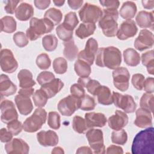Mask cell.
<instances>
[{
    "label": "cell",
    "instance_id": "obj_1",
    "mask_svg": "<svg viewBox=\"0 0 154 154\" xmlns=\"http://www.w3.org/2000/svg\"><path fill=\"white\" fill-rule=\"evenodd\" d=\"M154 129L152 126L138 132L131 147L133 154H154Z\"/></svg>",
    "mask_w": 154,
    "mask_h": 154
},
{
    "label": "cell",
    "instance_id": "obj_2",
    "mask_svg": "<svg viewBox=\"0 0 154 154\" xmlns=\"http://www.w3.org/2000/svg\"><path fill=\"white\" fill-rule=\"evenodd\" d=\"M95 58V63L97 66L106 67L109 69L114 70L119 67L122 63L121 52L114 46L99 48Z\"/></svg>",
    "mask_w": 154,
    "mask_h": 154
},
{
    "label": "cell",
    "instance_id": "obj_3",
    "mask_svg": "<svg viewBox=\"0 0 154 154\" xmlns=\"http://www.w3.org/2000/svg\"><path fill=\"white\" fill-rule=\"evenodd\" d=\"M102 12V16L99 20V26L106 37L116 36L118 30L117 20L119 18V12L117 10L103 8Z\"/></svg>",
    "mask_w": 154,
    "mask_h": 154
},
{
    "label": "cell",
    "instance_id": "obj_4",
    "mask_svg": "<svg viewBox=\"0 0 154 154\" xmlns=\"http://www.w3.org/2000/svg\"><path fill=\"white\" fill-rule=\"evenodd\" d=\"M54 28V23L46 18L32 17L29 22V27L26 31V35L29 40L34 41L42 35L51 32Z\"/></svg>",
    "mask_w": 154,
    "mask_h": 154
},
{
    "label": "cell",
    "instance_id": "obj_5",
    "mask_svg": "<svg viewBox=\"0 0 154 154\" xmlns=\"http://www.w3.org/2000/svg\"><path fill=\"white\" fill-rule=\"evenodd\" d=\"M47 119V112L42 108H37L33 114L24 121L23 129L26 132L32 133L37 131L45 123Z\"/></svg>",
    "mask_w": 154,
    "mask_h": 154
},
{
    "label": "cell",
    "instance_id": "obj_6",
    "mask_svg": "<svg viewBox=\"0 0 154 154\" xmlns=\"http://www.w3.org/2000/svg\"><path fill=\"white\" fill-rule=\"evenodd\" d=\"M80 19L83 23H94L102 16V9L97 5L85 2L78 12Z\"/></svg>",
    "mask_w": 154,
    "mask_h": 154
},
{
    "label": "cell",
    "instance_id": "obj_7",
    "mask_svg": "<svg viewBox=\"0 0 154 154\" xmlns=\"http://www.w3.org/2000/svg\"><path fill=\"white\" fill-rule=\"evenodd\" d=\"M85 137L88 141L90 147L96 154L105 153V147L103 143V136L102 130L91 128L87 131Z\"/></svg>",
    "mask_w": 154,
    "mask_h": 154
},
{
    "label": "cell",
    "instance_id": "obj_8",
    "mask_svg": "<svg viewBox=\"0 0 154 154\" xmlns=\"http://www.w3.org/2000/svg\"><path fill=\"white\" fill-rule=\"evenodd\" d=\"M112 102L116 107L122 109L125 113L135 112L137 104L132 96L129 94H122L116 91L112 92Z\"/></svg>",
    "mask_w": 154,
    "mask_h": 154
},
{
    "label": "cell",
    "instance_id": "obj_9",
    "mask_svg": "<svg viewBox=\"0 0 154 154\" xmlns=\"http://www.w3.org/2000/svg\"><path fill=\"white\" fill-rule=\"evenodd\" d=\"M80 99L72 94L69 95L59 101L58 110L64 116H71L75 111L79 109Z\"/></svg>",
    "mask_w": 154,
    "mask_h": 154
},
{
    "label": "cell",
    "instance_id": "obj_10",
    "mask_svg": "<svg viewBox=\"0 0 154 154\" xmlns=\"http://www.w3.org/2000/svg\"><path fill=\"white\" fill-rule=\"evenodd\" d=\"M112 75L114 85L117 89L121 91H125L128 89L130 73L126 67H119L114 69Z\"/></svg>",
    "mask_w": 154,
    "mask_h": 154
},
{
    "label": "cell",
    "instance_id": "obj_11",
    "mask_svg": "<svg viewBox=\"0 0 154 154\" xmlns=\"http://www.w3.org/2000/svg\"><path fill=\"white\" fill-rule=\"evenodd\" d=\"M98 49L97 40L94 38H90L86 42L85 49L78 53V59L83 60L91 66L94 63Z\"/></svg>",
    "mask_w": 154,
    "mask_h": 154
},
{
    "label": "cell",
    "instance_id": "obj_12",
    "mask_svg": "<svg viewBox=\"0 0 154 154\" xmlns=\"http://www.w3.org/2000/svg\"><path fill=\"white\" fill-rule=\"evenodd\" d=\"M0 65L1 70L8 73H12L17 70L18 63L11 50L3 49L1 51Z\"/></svg>",
    "mask_w": 154,
    "mask_h": 154
},
{
    "label": "cell",
    "instance_id": "obj_13",
    "mask_svg": "<svg viewBox=\"0 0 154 154\" xmlns=\"http://www.w3.org/2000/svg\"><path fill=\"white\" fill-rule=\"evenodd\" d=\"M154 43L153 33L148 29H144L140 31L138 36L134 41V47L139 51H143L152 48Z\"/></svg>",
    "mask_w": 154,
    "mask_h": 154
},
{
    "label": "cell",
    "instance_id": "obj_14",
    "mask_svg": "<svg viewBox=\"0 0 154 154\" xmlns=\"http://www.w3.org/2000/svg\"><path fill=\"white\" fill-rule=\"evenodd\" d=\"M1 120L5 124L18 119V114L14 104L10 100L5 99L1 102Z\"/></svg>",
    "mask_w": 154,
    "mask_h": 154
},
{
    "label": "cell",
    "instance_id": "obj_15",
    "mask_svg": "<svg viewBox=\"0 0 154 154\" xmlns=\"http://www.w3.org/2000/svg\"><path fill=\"white\" fill-rule=\"evenodd\" d=\"M138 31V28L134 20L129 19L123 21L117 30L116 36L121 40H127L134 37Z\"/></svg>",
    "mask_w": 154,
    "mask_h": 154
},
{
    "label": "cell",
    "instance_id": "obj_16",
    "mask_svg": "<svg viewBox=\"0 0 154 154\" xmlns=\"http://www.w3.org/2000/svg\"><path fill=\"white\" fill-rule=\"evenodd\" d=\"M5 149L8 154H27L29 153V146L22 139L15 138L7 143L5 145Z\"/></svg>",
    "mask_w": 154,
    "mask_h": 154
},
{
    "label": "cell",
    "instance_id": "obj_17",
    "mask_svg": "<svg viewBox=\"0 0 154 154\" xmlns=\"http://www.w3.org/2000/svg\"><path fill=\"white\" fill-rule=\"evenodd\" d=\"M109 127L117 131L123 129L128 123V116L126 113L120 110H116L115 114L110 116L107 120Z\"/></svg>",
    "mask_w": 154,
    "mask_h": 154
},
{
    "label": "cell",
    "instance_id": "obj_18",
    "mask_svg": "<svg viewBox=\"0 0 154 154\" xmlns=\"http://www.w3.org/2000/svg\"><path fill=\"white\" fill-rule=\"evenodd\" d=\"M37 139L38 143L44 147L55 146L58 143V136L52 130L38 132L37 134Z\"/></svg>",
    "mask_w": 154,
    "mask_h": 154
},
{
    "label": "cell",
    "instance_id": "obj_19",
    "mask_svg": "<svg viewBox=\"0 0 154 154\" xmlns=\"http://www.w3.org/2000/svg\"><path fill=\"white\" fill-rule=\"evenodd\" d=\"M85 120L88 128L95 127H103L106 122L107 119L105 116L101 112H87L85 114Z\"/></svg>",
    "mask_w": 154,
    "mask_h": 154
},
{
    "label": "cell",
    "instance_id": "obj_20",
    "mask_svg": "<svg viewBox=\"0 0 154 154\" xmlns=\"http://www.w3.org/2000/svg\"><path fill=\"white\" fill-rule=\"evenodd\" d=\"M136 118L134 124L136 126L140 128L150 127L152 125V113L142 108H138L135 112Z\"/></svg>",
    "mask_w": 154,
    "mask_h": 154
},
{
    "label": "cell",
    "instance_id": "obj_21",
    "mask_svg": "<svg viewBox=\"0 0 154 154\" xmlns=\"http://www.w3.org/2000/svg\"><path fill=\"white\" fill-rule=\"evenodd\" d=\"M14 102L20 114L27 116L33 109V105L29 97L17 94L14 97Z\"/></svg>",
    "mask_w": 154,
    "mask_h": 154
},
{
    "label": "cell",
    "instance_id": "obj_22",
    "mask_svg": "<svg viewBox=\"0 0 154 154\" xmlns=\"http://www.w3.org/2000/svg\"><path fill=\"white\" fill-rule=\"evenodd\" d=\"M135 20L137 25L141 28H149L153 30L154 17L153 12L147 11H140L135 17Z\"/></svg>",
    "mask_w": 154,
    "mask_h": 154
},
{
    "label": "cell",
    "instance_id": "obj_23",
    "mask_svg": "<svg viewBox=\"0 0 154 154\" xmlns=\"http://www.w3.org/2000/svg\"><path fill=\"white\" fill-rule=\"evenodd\" d=\"M16 91V85L13 83L9 77L5 74H1L0 76V93L1 96L8 97L14 94Z\"/></svg>",
    "mask_w": 154,
    "mask_h": 154
},
{
    "label": "cell",
    "instance_id": "obj_24",
    "mask_svg": "<svg viewBox=\"0 0 154 154\" xmlns=\"http://www.w3.org/2000/svg\"><path fill=\"white\" fill-rule=\"evenodd\" d=\"M64 86L63 82L59 78H54L51 81L43 84L41 86L45 93L47 94L49 99L54 97Z\"/></svg>",
    "mask_w": 154,
    "mask_h": 154
},
{
    "label": "cell",
    "instance_id": "obj_25",
    "mask_svg": "<svg viewBox=\"0 0 154 154\" xmlns=\"http://www.w3.org/2000/svg\"><path fill=\"white\" fill-rule=\"evenodd\" d=\"M34 14V8L32 5L26 2H22L15 11L16 17L20 21L29 20Z\"/></svg>",
    "mask_w": 154,
    "mask_h": 154
},
{
    "label": "cell",
    "instance_id": "obj_26",
    "mask_svg": "<svg viewBox=\"0 0 154 154\" xmlns=\"http://www.w3.org/2000/svg\"><path fill=\"white\" fill-rule=\"evenodd\" d=\"M95 96L97 97V101L101 105H109L113 103L111 90L106 86L100 85L96 90Z\"/></svg>",
    "mask_w": 154,
    "mask_h": 154
},
{
    "label": "cell",
    "instance_id": "obj_27",
    "mask_svg": "<svg viewBox=\"0 0 154 154\" xmlns=\"http://www.w3.org/2000/svg\"><path fill=\"white\" fill-rule=\"evenodd\" d=\"M17 79L19 81V87L21 88H31L35 85L32 74L28 69L20 70L17 74Z\"/></svg>",
    "mask_w": 154,
    "mask_h": 154
},
{
    "label": "cell",
    "instance_id": "obj_28",
    "mask_svg": "<svg viewBox=\"0 0 154 154\" xmlns=\"http://www.w3.org/2000/svg\"><path fill=\"white\" fill-rule=\"evenodd\" d=\"M125 63L129 66L135 67L140 63L141 57L137 51L133 48H127L123 52Z\"/></svg>",
    "mask_w": 154,
    "mask_h": 154
},
{
    "label": "cell",
    "instance_id": "obj_29",
    "mask_svg": "<svg viewBox=\"0 0 154 154\" xmlns=\"http://www.w3.org/2000/svg\"><path fill=\"white\" fill-rule=\"evenodd\" d=\"M137 11V8L135 3L128 1L123 2L120 9L119 14L122 18L129 20L135 17Z\"/></svg>",
    "mask_w": 154,
    "mask_h": 154
},
{
    "label": "cell",
    "instance_id": "obj_30",
    "mask_svg": "<svg viewBox=\"0 0 154 154\" xmlns=\"http://www.w3.org/2000/svg\"><path fill=\"white\" fill-rule=\"evenodd\" d=\"M96 25L91 23H81L75 31L76 35L81 39H84L94 34Z\"/></svg>",
    "mask_w": 154,
    "mask_h": 154
},
{
    "label": "cell",
    "instance_id": "obj_31",
    "mask_svg": "<svg viewBox=\"0 0 154 154\" xmlns=\"http://www.w3.org/2000/svg\"><path fill=\"white\" fill-rule=\"evenodd\" d=\"M64 56L69 61H73L78 57L79 50L76 45L75 44L73 39H71L69 41L64 42Z\"/></svg>",
    "mask_w": 154,
    "mask_h": 154
},
{
    "label": "cell",
    "instance_id": "obj_32",
    "mask_svg": "<svg viewBox=\"0 0 154 154\" xmlns=\"http://www.w3.org/2000/svg\"><path fill=\"white\" fill-rule=\"evenodd\" d=\"M90 66L87 62L78 59L75 63L74 70L76 75L80 78H88L91 72Z\"/></svg>",
    "mask_w": 154,
    "mask_h": 154
},
{
    "label": "cell",
    "instance_id": "obj_33",
    "mask_svg": "<svg viewBox=\"0 0 154 154\" xmlns=\"http://www.w3.org/2000/svg\"><path fill=\"white\" fill-rule=\"evenodd\" d=\"M17 23L15 19L10 16H5L1 19V31L12 33L16 30Z\"/></svg>",
    "mask_w": 154,
    "mask_h": 154
},
{
    "label": "cell",
    "instance_id": "obj_34",
    "mask_svg": "<svg viewBox=\"0 0 154 154\" xmlns=\"http://www.w3.org/2000/svg\"><path fill=\"white\" fill-rule=\"evenodd\" d=\"M78 83L81 85L83 87H85L87 91L93 96H95L96 90L100 85L99 81L94 79H91L89 77L79 78L78 79Z\"/></svg>",
    "mask_w": 154,
    "mask_h": 154
},
{
    "label": "cell",
    "instance_id": "obj_35",
    "mask_svg": "<svg viewBox=\"0 0 154 154\" xmlns=\"http://www.w3.org/2000/svg\"><path fill=\"white\" fill-rule=\"evenodd\" d=\"M143 65L146 67L148 73L150 75L154 74V56L153 51L150 50L143 53L141 55Z\"/></svg>",
    "mask_w": 154,
    "mask_h": 154
},
{
    "label": "cell",
    "instance_id": "obj_36",
    "mask_svg": "<svg viewBox=\"0 0 154 154\" xmlns=\"http://www.w3.org/2000/svg\"><path fill=\"white\" fill-rule=\"evenodd\" d=\"M44 17L51 21L54 25H57L61 22L63 14L60 10L55 8H51L46 11Z\"/></svg>",
    "mask_w": 154,
    "mask_h": 154
},
{
    "label": "cell",
    "instance_id": "obj_37",
    "mask_svg": "<svg viewBox=\"0 0 154 154\" xmlns=\"http://www.w3.org/2000/svg\"><path fill=\"white\" fill-rule=\"evenodd\" d=\"M42 45L46 51L52 52L58 46V38L54 34L46 35L42 38Z\"/></svg>",
    "mask_w": 154,
    "mask_h": 154
},
{
    "label": "cell",
    "instance_id": "obj_38",
    "mask_svg": "<svg viewBox=\"0 0 154 154\" xmlns=\"http://www.w3.org/2000/svg\"><path fill=\"white\" fill-rule=\"evenodd\" d=\"M153 100L154 96L152 93H145L142 95L140 99V105L141 108L152 113L153 111Z\"/></svg>",
    "mask_w": 154,
    "mask_h": 154
},
{
    "label": "cell",
    "instance_id": "obj_39",
    "mask_svg": "<svg viewBox=\"0 0 154 154\" xmlns=\"http://www.w3.org/2000/svg\"><path fill=\"white\" fill-rule=\"evenodd\" d=\"M48 99L47 94L41 88L37 90L32 95L34 103L38 108H42L45 106Z\"/></svg>",
    "mask_w": 154,
    "mask_h": 154
},
{
    "label": "cell",
    "instance_id": "obj_40",
    "mask_svg": "<svg viewBox=\"0 0 154 154\" xmlns=\"http://www.w3.org/2000/svg\"><path fill=\"white\" fill-rule=\"evenodd\" d=\"M56 33L61 40L67 42L73 38V31L66 28L63 23L58 25L56 28Z\"/></svg>",
    "mask_w": 154,
    "mask_h": 154
},
{
    "label": "cell",
    "instance_id": "obj_41",
    "mask_svg": "<svg viewBox=\"0 0 154 154\" xmlns=\"http://www.w3.org/2000/svg\"><path fill=\"white\" fill-rule=\"evenodd\" d=\"M112 143L119 144L124 145L128 140V134L125 130L122 129L117 131H113L111 133Z\"/></svg>",
    "mask_w": 154,
    "mask_h": 154
},
{
    "label": "cell",
    "instance_id": "obj_42",
    "mask_svg": "<svg viewBox=\"0 0 154 154\" xmlns=\"http://www.w3.org/2000/svg\"><path fill=\"white\" fill-rule=\"evenodd\" d=\"M72 127L73 130L78 134H84L88 129L85 119L79 116H75L73 117Z\"/></svg>",
    "mask_w": 154,
    "mask_h": 154
},
{
    "label": "cell",
    "instance_id": "obj_43",
    "mask_svg": "<svg viewBox=\"0 0 154 154\" xmlns=\"http://www.w3.org/2000/svg\"><path fill=\"white\" fill-rule=\"evenodd\" d=\"M66 28L73 30L79 23V20L75 12L70 11L64 16V19L62 23Z\"/></svg>",
    "mask_w": 154,
    "mask_h": 154
},
{
    "label": "cell",
    "instance_id": "obj_44",
    "mask_svg": "<svg viewBox=\"0 0 154 154\" xmlns=\"http://www.w3.org/2000/svg\"><path fill=\"white\" fill-rule=\"evenodd\" d=\"M67 62L64 58H56L52 63V67L54 72L57 74H64L67 70Z\"/></svg>",
    "mask_w": 154,
    "mask_h": 154
},
{
    "label": "cell",
    "instance_id": "obj_45",
    "mask_svg": "<svg viewBox=\"0 0 154 154\" xmlns=\"http://www.w3.org/2000/svg\"><path fill=\"white\" fill-rule=\"evenodd\" d=\"M96 102L93 97L88 94L85 96L80 99V108L82 111H91L94 109Z\"/></svg>",
    "mask_w": 154,
    "mask_h": 154
},
{
    "label": "cell",
    "instance_id": "obj_46",
    "mask_svg": "<svg viewBox=\"0 0 154 154\" xmlns=\"http://www.w3.org/2000/svg\"><path fill=\"white\" fill-rule=\"evenodd\" d=\"M48 125L49 126L54 129L57 130L60 127V116L56 111H51L48 113Z\"/></svg>",
    "mask_w": 154,
    "mask_h": 154
},
{
    "label": "cell",
    "instance_id": "obj_47",
    "mask_svg": "<svg viewBox=\"0 0 154 154\" xmlns=\"http://www.w3.org/2000/svg\"><path fill=\"white\" fill-rule=\"evenodd\" d=\"M35 63L39 69L42 70H46L49 69L51 64V61L49 55L45 53L39 54L37 57Z\"/></svg>",
    "mask_w": 154,
    "mask_h": 154
},
{
    "label": "cell",
    "instance_id": "obj_48",
    "mask_svg": "<svg viewBox=\"0 0 154 154\" xmlns=\"http://www.w3.org/2000/svg\"><path fill=\"white\" fill-rule=\"evenodd\" d=\"M13 39L16 45L19 48H23L26 46L29 42L26 35L22 31H18L14 34L13 36Z\"/></svg>",
    "mask_w": 154,
    "mask_h": 154
},
{
    "label": "cell",
    "instance_id": "obj_49",
    "mask_svg": "<svg viewBox=\"0 0 154 154\" xmlns=\"http://www.w3.org/2000/svg\"><path fill=\"white\" fill-rule=\"evenodd\" d=\"M7 129L14 136L20 134L23 129V125L21 122L17 120H14L7 124Z\"/></svg>",
    "mask_w": 154,
    "mask_h": 154
},
{
    "label": "cell",
    "instance_id": "obj_50",
    "mask_svg": "<svg viewBox=\"0 0 154 154\" xmlns=\"http://www.w3.org/2000/svg\"><path fill=\"white\" fill-rule=\"evenodd\" d=\"M54 78H55L53 73L48 71H43L38 75L37 77V81L38 83L42 86V85L51 81Z\"/></svg>",
    "mask_w": 154,
    "mask_h": 154
},
{
    "label": "cell",
    "instance_id": "obj_51",
    "mask_svg": "<svg viewBox=\"0 0 154 154\" xmlns=\"http://www.w3.org/2000/svg\"><path fill=\"white\" fill-rule=\"evenodd\" d=\"M144 81L145 78L144 75L141 73L134 74L131 79V82L133 86L138 90H142L143 89Z\"/></svg>",
    "mask_w": 154,
    "mask_h": 154
},
{
    "label": "cell",
    "instance_id": "obj_52",
    "mask_svg": "<svg viewBox=\"0 0 154 154\" xmlns=\"http://www.w3.org/2000/svg\"><path fill=\"white\" fill-rule=\"evenodd\" d=\"M70 93L72 95L81 99L85 96V90L79 84H74L70 87Z\"/></svg>",
    "mask_w": 154,
    "mask_h": 154
},
{
    "label": "cell",
    "instance_id": "obj_53",
    "mask_svg": "<svg viewBox=\"0 0 154 154\" xmlns=\"http://www.w3.org/2000/svg\"><path fill=\"white\" fill-rule=\"evenodd\" d=\"M5 6L4 10L5 12L8 14H13L16 10V7L18 3L20 2V1L15 0H9L5 1Z\"/></svg>",
    "mask_w": 154,
    "mask_h": 154
},
{
    "label": "cell",
    "instance_id": "obj_54",
    "mask_svg": "<svg viewBox=\"0 0 154 154\" xmlns=\"http://www.w3.org/2000/svg\"><path fill=\"white\" fill-rule=\"evenodd\" d=\"M99 2L105 8L108 9L117 10L120 5V2L117 0H100Z\"/></svg>",
    "mask_w": 154,
    "mask_h": 154
},
{
    "label": "cell",
    "instance_id": "obj_55",
    "mask_svg": "<svg viewBox=\"0 0 154 154\" xmlns=\"http://www.w3.org/2000/svg\"><path fill=\"white\" fill-rule=\"evenodd\" d=\"M144 90L148 93L154 92V79L152 77H148L144 81L143 85Z\"/></svg>",
    "mask_w": 154,
    "mask_h": 154
},
{
    "label": "cell",
    "instance_id": "obj_56",
    "mask_svg": "<svg viewBox=\"0 0 154 154\" xmlns=\"http://www.w3.org/2000/svg\"><path fill=\"white\" fill-rule=\"evenodd\" d=\"M13 134L5 128H2L0 131V140L2 143H8L13 139Z\"/></svg>",
    "mask_w": 154,
    "mask_h": 154
},
{
    "label": "cell",
    "instance_id": "obj_57",
    "mask_svg": "<svg viewBox=\"0 0 154 154\" xmlns=\"http://www.w3.org/2000/svg\"><path fill=\"white\" fill-rule=\"evenodd\" d=\"M107 154L111 153H117V154H122L123 153V150L122 147L120 146H116V145H110L106 149V151L105 152Z\"/></svg>",
    "mask_w": 154,
    "mask_h": 154
},
{
    "label": "cell",
    "instance_id": "obj_58",
    "mask_svg": "<svg viewBox=\"0 0 154 154\" xmlns=\"http://www.w3.org/2000/svg\"><path fill=\"white\" fill-rule=\"evenodd\" d=\"M35 6L40 9V10H45L47 8L50 4L51 1L50 0H43V1H40V0H35L34 1Z\"/></svg>",
    "mask_w": 154,
    "mask_h": 154
},
{
    "label": "cell",
    "instance_id": "obj_59",
    "mask_svg": "<svg viewBox=\"0 0 154 154\" xmlns=\"http://www.w3.org/2000/svg\"><path fill=\"white\" fill-rule=\"evenodd\" d=\"M84 1L82 0H68L69 6L73 10H77L82 7Z\"/></svg>",
    "mask_w": 154,
    "mask_h": 154
},
{
    "label": "cell",
    "instance_id": "obj_60",
    "mask_svg": "<svg viewBox=\"0 0 154 154\" xmlns=\"http://www.w3.org/2000/svg\"><path fill=\"white\" fill-rule=\"evenodd\" d=\"M34 89L32 87L27 88H21L19 90L18 94L30 97L31 96H32L33 94L34 93Z\"/></svg>",
    "mask_w": 154,
    "mask_h": 154
},
{
    "label": "cell",
    "instance_id": "obj_61",
    "mask_svg": "<svg viewBox=\"0 0 154 154\" xmlns=\"http://www.w3.org/2000/svg\"><path fill=\"white\" fill-rule=\"evenodd\" d=\"M76 153H89V154H91L93 153V151L91 150V149L88 146H82L79 147L76 152Z\"/></svg>",
    "mask_w": 154,
    "mask_h": 154
},
{
    "label": "cell",
    "instance_id": "obj_62",
    "mask_svg": "<svg viewBox=\"0 0 154 154\" xmlns=\"http://www.w3.org/2000/svg\"><path fill=\"white\" fill-rule=\"evenodd\" d=\"M143 7L146 9H153L154 7V1H142Z\"/></svg>",
    "mask_w": 154,
    "mask_h": 154
},
{
    "label": "cell",
    "instance_id": "obj_63",
    "mask_svg": "<svg viewBox=\"0 0 154 154\" xmlns=\"http://www.w3.org/2000/svg\"><path fill=\"white\" fill-rule=\"evenodd\" d=\"M52 153H64V152L63 150V149L61 148V147H56L54 148L51 152Z\"/></svg>",
    "mask_w": 154,
    "mask_h": 154
},
{
    "label": "cell",
    "instance_id": "obj_64",
    "mask_svg": "<svg viewBox=\"0 0 154 154\" xmlns=\"http://www.w3.org/2000/svg\"><path fill=\"white\" fill-rule=\"evenodd\" d=\"M53 2L54 3V4L57 6V7H61L62 5H63V4L65 2V1H53Z\"/></svg>",
    "mask_w": 154,
    "mask_h": 154
}]
</instances>
